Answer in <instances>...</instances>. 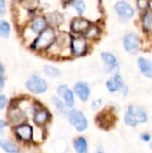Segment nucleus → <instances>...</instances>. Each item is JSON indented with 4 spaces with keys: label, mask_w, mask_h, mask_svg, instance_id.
<instances>
[{
    "label": "nucleus",
    "mask_w": 152,
    "mask_h": 153,
    "mask_svg": "<svg viewBox=\"0 0 152 153\" xmlns=\"http://www.w3.org/2000/svg\"><path fill=\"white\" fill-rule=\"evenodd\" d=\"M56 39V35L55 30L51 27L47 28L45 30L39 33L38 37L35 39V40L31 44V48L37 51L47 49L55 43Z\"/></svg>",
    "instance_id": "nucleus-1"
},
{
    "label": "nucleus",
    "mask_w": 152,
    "mask_h": 153,
    "mask_svg": "<svg viewBox=\"0 0 152 153\" xmlns=\"http://www.w3.org/2000/svg\"><path fill=\"white\" fill-rule=\"evenodd\" d=\"M147 119V113L142 108L134 105H131L127 108L126 113L125 115V123L127 126L134 127L139 124L145 123Z\"/></svg>",
    "instance_id": "nucleus-2"
},
{
    "label": "nucleus",
    "mask_w": 152,
    "mask_h": 153,
    "mask_svg": "<svg viewBox=\"0 0 152 153\" xmlns=\"http://www.w3.org/2000/svg\"><path fill=\"white\" fill-rule=\"evenodd\" d=\"M115 11L117 17L122 22H128L135 15V10L133 5L125 0H119L115 4Z\"/></svg>",
    "instance_id": "nucleus-3"
},
{
    "label": "nucleus",
    "mask_w": 152,
    "mask_h": 153,
    "mask_svg": "<svg viewBox=\"0 0 152 153\" xmlns=\"http://www.w3.org/2000/svg\"><path fill=\"white\" fill-rule=\"evenodd\" d=\"M70 51L73 56H84L88 51L87 39L83 35L72 36L70 42Z\"/></svg>",
    "instance_id": "nucleus-4"
},
{
    "label": "nucleus",
    "mask_w": 152,
    "mask_h": 153,
    "mask_svg": "<svg viewBox=\"0 0 152 153\" xmlns=\"http://www.w3.org/2000/svg\"><path fill=\"white\" fill-rule=\"evenodd\" d=\"M141 37L137 32H129L123 38L124 48L130 54H137L141 49Z\"/></svg>",
    "instance_id": "nucleus-5"
},
{
    "label": "nucleus",
    "mask_w": 152,
    "mask_h": 153,
    "mask_svg": "<svg viewBox=\"0 0 152 153\" xmlns=\"http://www.w3.org/2000/svg\"><path fill=\"white\" fill-rule=\"evenodd\" d=\"M68 120L71 126H73L77 132H84L88 128V120L85 115L77 109H72L68 114Z\"/></svg>",
    "instance_id": "nucleus-6"
},
{
    "label": "nucleus",
    "mask_w": 152,
    "mask_h": 153,
    "mask_svg": "<svg viewBox=\"0 0 152 153\" xmlns=\"http://www.w3.org/2000/svg\"><path fill=\"white\" fill-rule=\"evenodd\" d=\"M26 88L33 94H41L47 91V82L42 77L32 74L25 83Z\"/></svg>",
    "instance_id": "nucleus-7"
},
{
    "label": "nucleus",
    "mask_w": 152,
    "mask_h": 153,
    "mask_svg": "<svg viewBox=\"0 0 152 153\" xmlns=\"http://www.w3.org/2000/svg\"><path fill=\"white\" fill-rule=\"evenodd\" d=\"M100 57L105 65V71L109 74H116L119 70L118 61L115 55L110 52H101Z\"/></svg>",
    "instance_id": "nucleus-8"
},
{
    "label": "nucleus",
    "mask_w": 152,
    "mask_h": 153,
    "mask_svg": "<svg viewBox=\"0 0 152 153\" xmlns=\"http://www.w3.org/2000/svg\"><path fill=\"white\" fill-rule=\"evenodd\" d=\"M90 25L91 22L89 20L79 16L72 20L70 27H71V30L75 35H83Z\"/></svg>",
    "instance_id": "nucleus-9"
},
{
    "label": "nucleus",
    "mask_w": 152,
    "mask_h": 153,
    "mask_svg": "<svg viewBox=\"0 0 152 153\" xmlns=\"http://www.w3.org/2000/svg\"><path fill=\"white\" fill-rule=\"evenodd\" d=\"M14 133L17 138L22 142H30L33 138V128L28 124H22L15 127Z\"/></svg>",
    "instance_id": "nucleus-10"
},
{
    "label": "nucleus",
    "mask_w": 152,
    "mask_h": 153,
    "mask_svg": "<svg viewBox=\"0 0 152 153\" xmlns=\"http://www.w3.org/2000/svg\"><path fill=\"white\" fill-rule=\"evenodd\" d=\"M73 92L76 96L82 101L86 102L89 100L90 94V89L87 82H77L73 87Z\"/></svg>",
    "instance_id": "nucleus-11"
},
{
    "label": "nucleus",
    "mask_w": 152,
    "mask_h": 153,
    "mask_svg": "<svg viewBox=\"0 0 152 153\" xmlns=\"http://www.w3.org/2000/svg\"><path fill=\"white\" fill-rule=\"evenodd\" d=\"M106 86H107V89L110 92H116L123 89V87L125 86V82H124L122 76L116 74H114L109 80L107 81Z\"/></svg>",
    "instance_id": "nucleus-12"
},
{
    "label": "nucleus",
    "mask_w": 152,
    "mask_h": 153,
    "mask_svg": "<svg viewBox=\"0 0 152 153\" xmlns=\"http://www.w3.org/2000/svg\"><path fill=\"white\" fill-rule=\"evenodd\" d=\"M8 118L11 122V124L14 126H19L22 124H24V120L26 119V117L22 110H21L18 108H12L8 111Z\"/></svg>",
    "instance_id": "nucleus-13"
},
{
    "label": "nucleus",
    "mask_w": 152,
    "mask_h": 153,
    "mask_svg": "<svg viewBox=\"0 0 152 153\" xmlns=\"http://www.w3.org/2000/svg\"><path fill=\"white\" fill-rule=\"evenodd\" d=\"M138 67L142 74L149 79H152V62L143 56H140L138 58Z\"/></svg>",
    "instance_id": "nucleus-14"
},
{
    "label": "nucleus",
    "mask_w": 152,
    "mask_h": 153,
    "mask_svg": "<svg viewBox=\"0 0 152 153\" xmlns=\"http://www.w3.org/2000/svg\"><path fill=\"white\" fill-rule=\"evenodd\" d=\"M47 19L45 17L39 16V17H36L35 19H33V21L31 22L30 28H31V30L35 34H39L47 28Z\"/></svg>",
    "instance_id": "nucleus-15"
},
{
    "label": "nucleus",
    "mask_w": 152,
    "mask_h": 153,
    "mask_svg": "<svg viewBox=\"0 0 152 153\" xmlns=\"http://www.w3.org/2000/svg\"><path fill=\"white\" fill-rule=\"evenodd\" d=\"M49 118H50V114L46 109H37L35 110L33 115V122L39 126L45 125Z\"/></svg>",
    "instance_id": "nucleus-16"
},
{
    "label": "nucleus",
    "mask_w": 152,
    "mask_h": 153,
    "mask_svg": "<svg viewBox=\"0 0 152 153\" xmlns=\"http://www.w3.org/2000/svg\"><path fill=\"white\" fill-rule=\"evenodd\" d=\"M0 148L6 153H19V148L17 144L10 140L1 139L0 140Z\"/></svg>",
    "instance_id": "nucleus-17"
},
{
    "label": "nucleus",
    "mask_w": 152,
    "mask_h": 153,
    "mask_svg": "<svg viewBox=\"0 0 152 153\" xmlns=\"http://www.w3.org/2000/svg\"><path fill=\"white\" fill-rule=\"evenodd\" d=\"M142 25L143 30L147 33L152 32V12L146 11L142 15Z\"/></svg>",
    "instance_id": "nucleus-18"
},
{
    "label": "nucleus",
    "mask_w": 152,
    "mask_h": 153,
    "mask_svg": "<svg viewBox=\"0 0 152 153\" xmlns=\"http://www.w3.org/2000/svg\"><path fill=\"white\" fill-rule=\"evenodd\" d=\"M76 153H88V143L84 137H78L73 142Z\"/></svg>",
    "instance_id": "nucleus-19"
},
{
    "label": "nucleus",
    "mask_w": 152,
    "mask_h": 153,
    "mask_svg": "<svg viewBox=\"0 0 152 153\" xmlns=\"http://www.w3.org/2000/svg\"><path fill=\"white\" fill-rule=\"evenodd\" d=\"M100 32H101V30H100L99 26L91 24L89 27V29L85 31L83 36L87 39H97V38H99L100 36Z\"/></svg>",
    "instance_id": "nucleus-20"
},
{
    "label": "nucleus",
    "mask_w": 152,
    "mask_h": 153,
    "mask_svg": "<svg viewBox=\"0 0 152 153\" xmlns=\"http://www.w3.org/2000/svg\"><path fill=\"white\" fill-rule=\"evenodd\" d=\"M71 6L75 10L79 16H82L87 10V5L84 0H73Z\"/></svg>",
    "instance_id": "nucleus-21"
},
{
    "label": "nucleus",
    "mask_w": 152,
    "mask_h": 153,
    "mask_svg": "<svg viewBox=\"0 0 152 153\" xmlns=\"http://www.w3.org/2000/svg\"><path fill=\"white\" fill-rule=\"evenodd\" d=\"M43 73L48 76V77H51V78H57L61 75V70L56 66H53V65H47L43 67Z\"/></svg>",
    "instance_id": "nucleus-22"
},
{
    "label": "nucleus",
    "mask_w": 152,
    "mask_h": 153,
    "mask_svg": "<svg viewBox=\"0 0 152 153\" xmlns=\"http://www.w3.org/2000/svg\"><path fill=\"white\" fill-rule=\"evenodd\" d=\"M51 103L52 105L54 106L56 111L58 113V114H64L65 112V102L62 101V100L57 97V96H53L51 98Z\"/></svg>",
    "instance_id": "nucleus-23"
},
{
    "label": "nucleus",
    "mask_w": 152,
    "mask_h": 153,
    "mask_svg": "<svg viewBox=\"0 0 152 153\" xmlns=\"http://www.w3.org/2000/svg\"><path fill=\"white\" fill-rule=\"evenodd\" d=\"M63 99H64V102H65V106L67 108H73L74 106V103H75L74 92L71 89H69L66 91V93L64 95Z\"/></svg>",
    "instance_id": "nucleus-24"
},
{
    "label": "nucleus",
    "mask_w": 152,
    "mask_h": 153,
    "mask_svg": "<svg viewBox=\"0 0 152 153\" xmlns=\"http://www.w3.org/2000/svg\"><path fill=\"white\" fill-rule=\"evenodd\" d=\"M11 32V26L9 22L4 20L0 21V36L3 38H7Z\"/></svg>",
    "instance_id": "nucleus-25"
},
{
    "label": "nucleus",
    "mask_w": 152,
    "mask_h": 153,
    "mask_svg": "<svg viewBox=\"0 0 152 153\" xmlns=\"http://www.w3.org/2000/svg\"><path fill=\"white\" fill-rule=\"evenodd\" d=\"M150 2L151 0H137L136 4H137L138 9L144 13L148 11V9L150 8Z\"/></svg>",
    "instance_id": "nucleus-26"
},
{
    "label": "nucleus",
    "mask_w": 152,
    "mask_h": 153,
    "mask_svg": "<svg viewBox=\"0 0 152 153\" xmlns=\"http://www.w3.org/2000/svg\"><path fill=\"white\" fill-rule=\"evenodd\" d=\"M24 7H26L27 9L32 10L38 7L39 5V0H23L22 2Z\"/></svg>",
    "instance_id": "nucleus-27"
},
{
    "label": "nucleus",
    "mask_w": 152,
    "mask_h": 153,
    "mask_svg": "<svg viewBox=\"0 0 152 153\" xmlns=\"http://www.w3.org/2000/svg\"><path fill=\"white\" fill-rule=\"evenodd\" d=\"M68 90H69L68 85H66V84H62V85L58 86V88H57V90H56L57 95H58L59 97L63 98V97H64V95L66 93V91H67Z\"/></svg>",
    "instance_id": "nucleus-28"
},
{
    "label": "nucleus",
    "mask_w": 152,
    "mask_h": 153,
    "mask_svg": "<svg viewBox=\"0 0 152 153\" xmlns=\"http://www.w3.org/2000/svg\"><path fill=\"white\" fill-rule=\"evenodd\" d=\"M102 102H103V100L101 99H98V100L92 101V103H91V109L92 110L99 109V108L102 106Z\"/></svg>",
    "instance_id": "nucleus-29"
},
{
    "label": "nucleus",
    "mask_w": 152,
    "mask_h": 153,
    "mask_svg": "<svg viewBox=\"0 0 152 153\" xmlns=\"http://www.w3.org/2000/svg\"><path fill=\"white\" fill-rule=\"evenodd\" d=\"M7 104V98L5 95L0 94V111H2Z\"/></svg>",
    "instance_id": "nucleus-30"
},
{
    "label": "nucleus",
    "mask_w": 152,
    "mask_h": 153,
    "mask_svg": "<svg viewBox=\"0 0 152 153\" xmlns=\"http://www.w3.org/2000/svg\"><path fill=\"white\" fill-rule=\"evenodd\" d=\"M6 6H5V0H0V15L5 13Z\"/></svg>",
    "instance_id": "nucleus-31"
},
{
    "label": "nucleus",
    "mask_w": 152,
    "mask_h": 153,
    "mask_svg": "<svg viewBox=\"0 0 152 153\" xmlns=\"http://www.w3.org/2000/svg\"><path fill=\"white\" fill-rule=\"evenodd\" d=\"M141 139L142 141H144V142H150L151 137V135L149 134H142V136H141Z\"/></svg>",
    "instance_id": "nucleus-32"
},
{
    "label": "nucleus",
    "mask_w": 152,
    "mask_h": 153,
    "mask_svg": "<svg viewBox=\"0 0 152 153\" xmlns=\"http://www.w3.org/2000/svg\"><path fill=\"white\" fill-rule=\"evenodd\" d=\"M121 91H122V94H123L124 96H127L128 93H129V87H128L127 85H125V86L123 87V89L121 90Z\"/></svg>",
    "instance_id": "nucleus-33"
},
{
    "label": "nucleus",
    "mask_w": 152,
    "mask_h": 153,
    "mask_svg": "<svg viewBox=\"0 0 152 153\" xmlns=\"http://www.w3.org/2000/svg\"><path fill=\"white\" fill-rule=\"evenodd\" d=\"M6 125H7L6 121H4V119H0V133L5 128Z\"/></svg>",
    "instance_id": "nucleus-34"
},
{
    "label": "nucleus",
    "mask_w": 152,
    "mask_h": 153,
    "mask_svg": "<svg viewBox=\"0 0 152 153\" xmlns=\"http://www.w3.org/2000/svg\"><path fill=\"white\" fill-rule=\"evenodd\" d=\"M4 74V68L3 65L1 64V62H0V79L3 78Z\"/></svg>",
    "instance_id": "nucleus-35"
},
{
    "label": "nucleus",
    "mask_w": 152,
    "mask_h": 153,
    "mask_svg": "<svg viewBox=\"0 0 152 153\" xmlns=\"http://www.w3.org/2000/svg\"><path fill=\"white\" fill-rule=\"evenodd\" d=\"M4 86V81L3 78H1V79H0V92L2 91Z\"/></svg>",
    "instance_id": "nucleus-36"
},
{
    "label": "nucleus",
    "mask_w": 152,
    "mask_h": 153,
    "mask_svg": "<svg viewBox=\"0 0 152 153\" xmlns=\"http://www.w3.org/2000/svg\"><path fill=\"white\" fill-rule=\"evenodd\" d=\"M61 1H62L64 4H69V3L71 4V3L73 2V0H61Z\"/></svg>",
    "instance_id": "nucleus-37"
},
{
    "label": "nucleus",
    "mask_w": 152,
    "mask_h": 153,
    "mask_svg": "<svg viewBox=\"0 0 152 153\" xmlns=\"http://www.w3.org/2000/svg\"><path fill=\"white\" fill-rule=\"evenodd\" d=\"M150 148L152 150V141L151 142V143H150Z\"/></svg>",
    "instance_id": "nucleus-38"
},
{
    "label": "nucleus",
    "mask_w": 152,
    "mask_h": 153,
    "mask_svg": "<svg viewBox=\"0 0 152 153\" xmlns=\"http://www.w3.org/2000/svg\"><path fill=\"white\" fill-rule=\"evenodd\" d=\"M97 153H104V152H101V151H99Z\"/></svg>",
    "instance_id": "nucleus-39"
},
{
    "label": "nucleus",
    "mask_w": 152,
    "mask_h": 153,
    "mask_svg": "<svg viewBox=\"0 0 152 153\" xmlns=\"http://www.w3.org/2000/svg\"><path fill=\"white\" fill-rule=\"evenodd\" d=\"M15 1H17V0H15Z\"/></svg>",
    "instance_id": "nucleus-40"
},
{
    "label": "nucleus",
    "mask_w": 152,
    "mask_h": 153,
    "mask_svg": "<svg viewBox=\"0 0 152 153\" xmlns=\"http://www.w3.org/2000/svg\"><path fill=\"white\" fill-rule=\"evenodd\" d=\"M151 1H152V0H151Z\"/></svg>",
    "instance_id": "nucleus-41"
}]
</instances>
